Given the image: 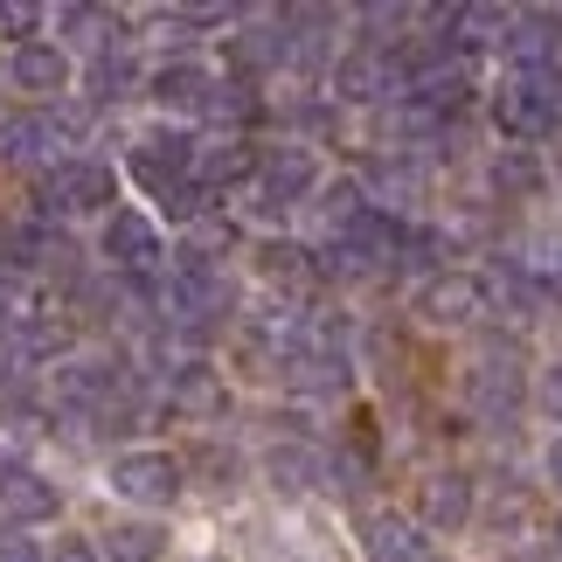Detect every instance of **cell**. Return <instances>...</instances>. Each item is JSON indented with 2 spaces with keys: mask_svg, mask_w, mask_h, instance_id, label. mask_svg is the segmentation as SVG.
Masks as SVG:
<instances>
[{
  "mask_svg": "<svg viewBox=\"0 0 562 562\" xmlns=\"http://www.w3.org/2000/svg\"><path fill=\"white\" fill-rule=\"evenodd\" d=\"M313 188H319V154L299 146V139H278V146H257V167L236 194H244V209H257V215H285L292 202H306Z\"/></svg>",
  "mask_w": 562,
  "mask_h": 562,
  "instance_id": "6da1fadb",
  "label": "cell"
},
{
  "mask_svg": "<svg viewBox=\"0 0 562 562\" xmlns=\"http://www.w3.org/2000/svg\"><path fill=\"white\" fill-rule=\"evenodd\" d=\"M493 119H501V133L514 146L549 139L555 119H562V70H555V63H549V70H514L501 91H493Z\"/></svg>",
  "mask_w": 562,
  "mask_h": 562,
  "instance_id": "7a4b0ae2",
  "label": "cell"
},
{
  "mask_svg": "<svg viewBox=\"0 0 562 562\" xmlns=\"http://www.w3.org/2000/svg\"><path fill=\"white\" fill-rule=\"evenodd\" d=\"M112 194H119V175L104 160H56V167H42L35 175V215L42 223H63V215H91V209H112Z\"/></svg>",
  "mask_w": 562,
  "mask_h": 562,
  "instance_id": "3957f363",
  "label": "cell"
},
{
  "mask_svg": "<svg viewBox=\"0 0 562 562\" xmlns=\"http://www.w3.org/2000/svg\"><path fill=\"white\" fill-rule=\"evenodd\" d=\"M229 313H236V285L209 265H181L160 292V319L181 327V334H209V327H223Z\"/></svg>",
  "mask_w": 562,
  "mask_h": 562,
  "instance_id": "277c9868",
  "label": "cell"
},
{
  "mask_svg": "<svg viewBox=\"0 0 562 562\" xmlns=\"http://www.w3.org/2000/svg\"><path fill=\"white\" fill-rule=\"evenodd\" d=\"M403 91H409V77H403L396 42H355V49L334 63V98L340 104H403Z\"/></svg>",
  "mask_w": 562,
  "mask_h": 562,
  "instance_id": "5b68a950",
  "label": "cell"
},
{
  "mask_svg": "<svg viewBox=\"0 0 562 562\" xmlns=\"http://www.w3.org/2000/svg\"><path fill=\"white\" fill-rule=\"evenodd\" d=\"M188 486V465L175 451H119L112 459V493L125 507H146V514H167Z\"/></svg>",
  "mask_w": 562,
  "mask_h": 562,
  "instance_id": "8992f818",
  "label": "cell"
},
{
  "mask_svg": "<svg viewBox=\"0 0 562 562\" xmlns=\"http://www.w3.org/2000/svg\"><path fill=\"white\" fill-rule=\"evenodd\" d=\"M472 409L493 424H514L521 417V403H528V369H521V348L514 340H486V355L472 361Z\"/></svg>",
  "mask_w": 562,
  "mask_h": 562,
  "instance_id": "52a82bcc",
  "label": "cell"
},
{
  "mask_svg": "<svg viewBox=\"0 0 562 562\" xmlns=\"http://www.w3.org/2000/svg\"><path fill=\"white\" fill-rule=\"evenodd\" d=\"M104 265H112L119 278H154L167 265V236L146 209H112L104 215V236H98Z\"/></svg>",
  "mask_w": 562,
  "mask_h": 562,
  "instance_id": "ba28073f",
  "label": "cell"
},
{
  "mask_svg": "<svg viewBox=\"0 0 562 562\" xmlns=\"http://www.w3.org/2000/svg\"><path fill=\"white\" fill-rule=\"evenodd\" d=\"M133 181L146 188V194H160V202H175V194L188 188V175H194V139L181 133V125H154V133H139L133 139Z\"/></svg>",
  "mask_w": 562,
  "mask_h": 562,
  "instance_id": "9c48e42d",
  "label": "cell"
},
{
  "mask_svg": "<svg viewBox=\"0 0 562 562\" xmlns=\"http://www.w3.org/2000/svg\"><path fill=\"white\" fill-rule=\"evenodd\" d=\"M63 265H77V250L56 223H42V215L0 223V278H35V271H63Z\"/></svg>",
  "mask_w": 562,
  "mask_h": 562,
  "instance_id": "30bf717a",
  "label": "cell"
},
{
  "mask_svg": "<svg viewBox=\"0 0 562 562\" xmlns=\"http://www.w3.org/2000/svg\"><path fill=\"white\" fill-rule=\"evenodd\" d=\"M480 313H486V278H472V271H430L417 285L424 327H472Z\"/></svg>",
  "mask_w": 562,
  "mask_h": 562,
  "instance_id": "8fae6325",
  "label": "cell"
},
{
  "mask_svg": "<svg viewBox=\"0 0 562 562\" xmlns=\"http://www.w3.org/2000/svg\"><path fill=\"white\" fill-rule=\"evenodd\" d=\"M70 133L77 125L63 112H14V119H0V160L8 167H42L49 160L56 167V154L70 146Z\"/></svg>",
  "mask_w": 562,
  "mask_h": 562,
  "instance_id": "7c38bea8",
  "label": "cell"
},
{
  "mask_svg": "<svg viewBox=\"0 0 562 562\" xmlns=\"http://www.w3.org/2000/svg\"><path fill=\"white\" fill-rule=\"evenodd\" d=\"M0 514H8L14 528L56 521V514H63V486L49 480V472L21 465V459H0Z\"/></svg>",
  "mask_w": 562,
  "mask_h": 562,
  "instance_id": "4fadbf2b",
  "label": "cell"
},
{
  "mask_svg": "<svg viewBox=\"0 0 562 562\" xmlns=\"http://www.w3.org/2000/svg\"><path fill=\"white\" fill-rule=\"evenodd\" d=\"M562 49V8H521L507 14V35H501V56L514 70H549Z\"/></svg>",
  "mask_w": 562,
  "mask_h": 562,
  "instance_id": "5bb4252c",
  "label": "cell"
},
{
  "mask_svg": "<svg viewBox=\"0 0 562 562\" xmlns=\"http://www.w3.org/2000/svg\"><path fill=\"white\" fill-rule=\"evenodd\" d=\"M361 549H369V562H430V528L417 514L375 507L369 521H361Z\"/></svg>",
  "mask_w": 562,
  "mask_h": 562,
  "instance_id": "9a60e30c",
  "label": "cell"
},
{
  "mask_svg": "<svg viewBox=\"0 0 562 562\" xmlns=\"http://www.w3.org/2000/svg\"><path fill=\"white\" fill-rule=\"evenodd\" d=\"M472 507H480V486L465 480V472H424V486H417V521L424 528H465L472 521Z\"/></svg>",
  "mask_w": 562,
  "mask_h": 562,
  "instance_id": "2e32d148",
  "label": "cell"
},
{
  "mask_svg": "<svg viewBox=\"0 0 562 562\" xmlns=\"http://www.w3.org/2000/svg\"><path fill=\"white\" fill-rule=\"evenodd\" d=\"M14 91L29 98H63L70 91V49L63 42H14Z\"/></svg>",
  "mask_w": 562,
  "mask_h": 562,
  "instance_id": "e0dca14e",
  "label": "cell"
},
{
  "mask_svg": "<svg viewBox=\"0 0 562 562\" xmlns=\"http://www.w3.org/2000/svg\"><path fill=\"white\" fill-rule=\"evenodd\" d=\"M486 188L501 194V202H535V194H549V160L535 154V146H501V154L486 160Z\"/></svg>",
  "mask_w": 562,
  "mask_h": 562,
  "instance_id": "ac0fdd59",
  "label": "cell"
},
{
  "mask_svg": "<svg viewBox=\"0 0 562 562\" xmlns=\"http://www.w3.org/2000/svg\"><path fill=\"white\" fill-rule=\"evenodd\" d=\"M250 167H257V146L250 139H209V146H194V188L202 194H223V188H244L250 181Z\"/></svg>",
  "mask_w": 562,
  "mask_h": 562,
  "instance_id": "d6986e66",
  "label": "cell"
},
{
  "mask_svg": "<svg viewBox=\"0 0 562 562\" xmlns=\"http://www.w3.org/2000/svg\"><path fill=\"white\" fill-rule=\"evenodd\" d=\"M146 98H154L160 112H209L215 77L202 70V63H160V70L146 77Z\"/></svg>",
  "mask_w": 562,
  "mask_h": 562,
  "instance_id": "ffe728a7",
  "label": "cell"
},
{
  "mask_svg": "<svg viewBox=\"0 0 562 562\" xmlns=\"http://www.w3.org/2000/svg\"><path fill=\"white\" fill-rule=\"evenodd\" d=\"M223 56H229V70H236V83H250V77H265V70H278V63H285V35H278V14H265V21H250V29H236V35L223 42Z\"/></svg>",
  "mask_w": 562,
  "mask_h": 562,
  "instance_id": "44dd1931",
  "label": "cell"
},
{
  "mask_svg": "<svg viewBox=\"0 0 562 562\" xmlns=\"http://www.w3.org/2000/svg\"><path fill=\"white\" fill-rule=\"evenodd\" d=\"M480 521L501 535V542H521V535L535 528V486H521V480H493V486L480 493Z\"/></svg>",
  "mask_w": 562,
  "mask_h": 562,
  "instance_id": "7402d4cb",
  "label": "cell"
},
{
  "mask_svg": "<svg viewBox=\"0 0 562 562\" xmlns=\"http://www.w3.org/2000/svg\"><path fill=\"white\" fill-rule=\"evenodd\" d=\"M167 403H175L181 417H215V409H223V382H215L209 361H175V369H167Z\"/></svg>",
  "mask_w": 562,
  "mask_h": 562,
  "instance_id": "603a6c76",
  "label": "cell"
},
{
  "mask_svg": "<svg viewBox=\"0 0 562 562\" xmlns=\"http://www.w3.org/2000/svg\"><path fill=\"white\" fill-rule=\"evenodd\" d=\"M265 480L278 493H313V486H327V459H319L313 445H271L265 451Z\"/></svg>",
  "mask_w": 562,
  "mask_h": 562,
  "instance_id": "cb8c5ba5",
  "label": "cell"
},
{
  "mask_svg": "<svg viewBox=\"0 0 562 562\" xmlns=\"http://www.w3.org/2000/svg\"><path fill=\"white\" fill-rule=\"evenodd\" d=\"M285 382L299 389V396H340V389L355 382V369H348V355H292Z\"/></svg>",
  "mask_w": 562,
  "mask_h": 562,
  "instance_id": "d4e9b609",
  "label": "cell"
},
{
  "mask_svg": "<svg viewBox=\"0 0 562 562\" xmlns=\"http://www.w3.org/2000/svg\"><path fill=\"white\" fill-rule=\"evenodd\" d=\"M257 278H271V285L299 292V285H313V278H319V265H313L306 244H257Z\"/></svg>",
  "mask_w": 562,
  "mask_h": 562,
  "instance_id": "484cf974",
  "label": "cell"
},
{
  "mask_svg": "<svg viewBox=\"0 0 562 562\" xmlns=\"http://www.w3.org/2000/svg\"><path fill=\"white\" fill-rule=\"evenodd\" d=\"M83 83H91L98 104H112L119 91H133V49H125V42H104V49L91 56V70H83Z\"/></svg>",
  "mask_w": 562,
  "mask_h": 562,
  "instance_id": "4316f807",
  "label": "cell"
},
{
  "mask_svg": "<svg viewBox=\"0 0 562 562\" xmlns=\"http://www.w3.org/2000/svg\"><path fill=\"white\" fill-rule=\"evenodd\" d=\"M229 244H236L229 215H202V223H188V236H181V265H209L215 271V257H223Z\"/></svg>",
  "mask_w": 562,
  "mask_h": 562,
  "instance_id": "83f0119b",
  "label": "cell"
},
{
  "mask_svg": "<svg viewBox=\"0 0 562 562\" xmlns=\"http://www.w3.org/2000/svg\"><path fill=\"white\" fill-rule=\"evenodd\" d=\"M56 29L77 35V42H91V35L112 29V14H104V8H56ZM91 56H98V42H91Z\"/></svg>",
  "mask_w": 562,
  "mask_h": 562,
  "instance_id": "f1b7e54d",
  "label": "cell"
},
{
  "mask_svg": "<svg viewBox=\"0 0 562 562\" xmlns=\"http://www.w3.org/2000/svg\"><path fill=\"white\" fill-rule=\"evenodd\" d=\"M112 542H119V562H154L167 535H160V528H119Z\"/></svg>",
  "mask_w": 562,
  "mask_h": 562,
  "instance_id": "f546056e",
  "label": "cell"
},
{
  "mask_svg": "<svg viewBox=\"0 0 562 562\" xmlns=\"http://www.w3.org/2000/svg\"><path fill=\"white\" fill-rule=\"evenodd\" d=\"M35 21H42V8H29V0H0V35L35 42Z\"/></svg>",
  "mask_w": 562,
  "mask_h": 562,
  "instance_id": "4dcf8cb0",
  "label": "cell"
},
{
  "mask_svg": "<svg viewBox=\"0 0 562 562\" xmlns=\"http://www.w3.org/2000/svg\"><path fill=\"white\" fill-rule=\"evenodd\" d=\"M0 562H49L29 528H0Z\"/></svg>",
  "mask_w": 562,
  "mask_h": 562,
  "instance_id": "1f68e13d",
  "label": "cell"
},
{
  "mask_svg": "<svg viewBox=\"0 0 562 562\" xmlns=\"http://www.w3.org/2000/svg\"><path fill=\"white\" fill-rule=\"evenodd\" d=\"M535 403H542L549 417L562 424V361H555V369H542V375H535Z\"/></svg>",
  "mask_w": 562,
  "mask_h": 562,
  "instance_id": "d6a6232c",
  "label": "cell"
},
{
  "mask_svg": "<svg viewBox=\"0 0 562 562\" xmlns=\"http://www.w3.org/2000/svg\"><path fill=\"white\" fill-rule=\"evenodd\" d=\"M542 472H549V486H562V438H549V451H542Z\"/></svg>",
  "mask_w": 562,
  "mask_h": 562,
  "instance_id": "836d02e7",
  "label": "cell"
},
{
  "mask_svg": "<svg viewBox=\"0 0 562 562\" xmlns=\"http://www.w3.org/2000/svg\"><path fill=\"white\" fill-rule=\"evenodd\" d=\"M56 562H104V555H98V549H91V542H70V549H63V555H56Z\"/></svg>",
  "mask_w": 562,
  "mask_h": 562,
  "instance_id": "e575fe53",
  "label": "cell"
},
{
  "mask_svg": "<svg viewBox=\"0 0 562 562\" xmlns=\"http://www.w3.org/2000/svg\"><path fill=\"white\" fill-rule=\"evenodd\" d=\"M555 562H562V521H555Z\"/></svg>",
  "mask_w": 562,
  "mask_h": 562,
  "instance_id": "d590c367",
  "label": "cell"
},
{
  "mask_svg": "<svg viewBox=\"0 0 562 562\" xmlns=\"http://www.w3.org/2000/svg\"><path fill=\"white\" fill-rule=\"evenodd\" d=\"M555 278H562V244H555Z\"/></svg>",
  "mask_w": 562,
  "mask_h": 562,
  "instance_id": "8d00e7d4",
  "label": "cell"
}]
</instances>
